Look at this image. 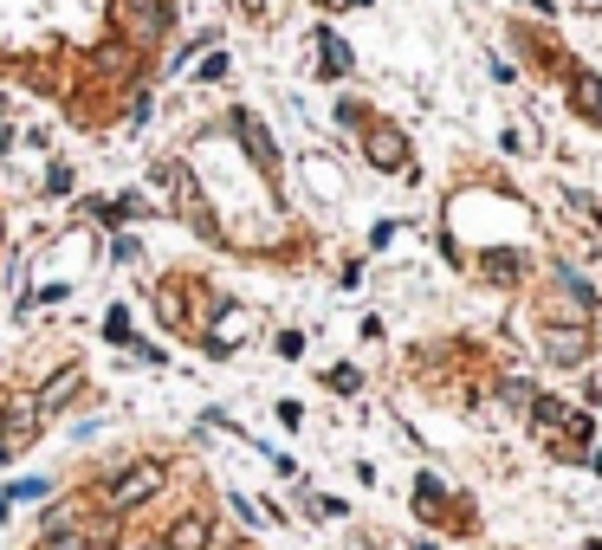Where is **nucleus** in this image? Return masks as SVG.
Segmentation results:
<instances>
[{"instance_id":"obj_1","label":"nucleus","mask_w":602,"mask_h":550,"mask_svg":"<svg viewBox=\"0 0 602 550\" xmlns=\"http://www.w3.org/2000/svg\"><path fill=\"white\" fill-rule=\"evenodd\" d=\"M182 0H0V85L78 136H111L162 85Z\"/></svg>"},{"instance_id":"obj_2","label":"nucleus","mask_w":602,"mask_h":550,"mask_svg":"<svg viewBox=\"0 0 602 550\" xmlns=\"http://www.w3.org/2000/svg\"><path fill=\"white\" fill-rule=\"evenodd\" d=\"M156 182L201 246L246 266H305L311 233L285 188L279 136L253 104H214L169 130L156 149Z\"/></svg>"},{"instance_id":"obj_3","label":"nucleus","mask_w":602,"mask_h":550,"mask_svg":"<svg viewBox=\"0 0 602 550\" xmlns=\"http://www.w3.org/2000/svg\"><path fill=\"white\" fill-rule=\"evenodd\" d=\"M33 550H266L227 518L208 466L175 440L91 453L59 505L39 512Z\"/></svg>"},{"instance_id":"obj_4","label":"nucleus","mask_w":602,"mask_h":550,"mask_svg":"<svg viewBox=\"0 0 602 550\" xmlns=\"http://www.w3.org/2000/svg\"><path fill=\"white\" fill-rule=\"evenodd\" d=\"M344 117H350V123H363V130H369V162H376V169H402V162H408V143H402V136L389 130V123L363 117L357 104H344Z\"/></svg>"},{"instance_id":"obj_5","label":"nucleus","mask_w":602,"mask_h":550,"mask_svg":"<svg viewBox=\"0 0 602 550\" xmlns=\"http://www.w3.org/2000/svg\"><path fill=\"white\" fill-rule=\"evenodd\" d=\"M544 343H551V356H557V363H583V356H590V330H551V337H544Z\"/></svg>"},{"instance_id":"obj_6","label":"nucleus","mask_w":602,"mask_h":550,"mask_svg":"<svg viewBox=\"0 0 602 550\" xmlns=\"http://www.w3.org/2000/svg\"><path fill=\"white\" fill-rule=\"evenodd\" d=\"M570 98H577V110H583L590 123H602V85H596L590 72H577V78H570Z\"/></svg>"},{"instance_id":"obj_7","label":"nucleus","mask_w":602,"mask_h":550,"mask_svg":"<svg viewBox=\"0 0 602 550\" xmlns=\"http://www.w3.org/2000/svg\"><path fill=\"white\" fill-rule=\"evenodd\" d=\"M7 246H13V214H7V188H0V279H7Z\"/></svg>"},{"instance_id":"obj_8","label":"nucleus","mask_w":602,"mask_h":550,"mask_svg":"<svg viewBox=\"0 0 602 550\" xmlns=\"http://www.w3.org/2000/svg\"><path fill=\"white\" fill-rule=\"evenodd\" d=\"M583 7H602V0H583Z\"/></svg>"}]
</instances>
